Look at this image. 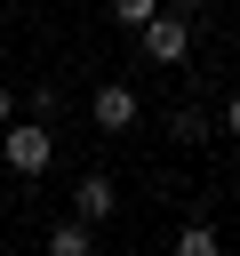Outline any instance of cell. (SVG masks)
I'll use <instances>...</instances> for the list:
<instances>
[{
    "label": "cell",
    "instance_id": "6da1fadb",
    "mask_svg": "<svg viewBox=\"0 0 240 256\" xmlns=\"http://www.w3.org/2000/svg\"><path fill=\"white\" fill-rule=\"evenodd\" d=\"M200 8H208V0H160V16L136 32L144 56H152V64H184V56H192V32H200Z\"/></svg>",
    "mask_w": 240,
    "mask_h": 256
},
{
    "label": "cell",
    "instance_id": "7a4b0ae2",
    "mask_svg": "<svg viewBox=\"0 0 240 256\" xmlns=\"http://www.w3.org/2000/svg\"><path fill=\"white\" fill-rule=\"evenodd\" d=\"M0 160H8L16 176H40V168L56 160V128H48V120H8V128H0Z\"/></svg>",
    "mask_w": 240,
    "mask_h": 256
},
{
    "label": "cell",
    "instance_id": "3957f363",
    "mask_svg": "<svg viewBox=\"0 0 240 256\" xmlns=\"http://www.w3.org/2000/svg\"><path fill=\"white\" fill-rule=\"evenodd\" d=\"M88 120H96L104 136H128V128H136V88H128V80H104V88L88 96Z\"/></svg>",
    "mask_w": 240,
    "mask_h": 256
},
{
    "label": "cell",
    "instance_id": "277c9868",
    "mask_svg": "<svg viewBox=\"0 0 240 256\" xmlns=\"http://www.w3.org/2000/svg\"><path fill=\"white\" fill-rule=\"evenodd\" d=\"M112 208H120V192H112V176H104V168H88V176L72 184V216H88V224H104Z\"/></svg>",
    "mask_w": 240,
    "mask_h": 256
},
{
    "label": "cell",
    "instance_id": "5b68a950",
    "mask_svg": "<svg viewBox=\"0 0 240 256\" xmlns=\"http://www.w3.org/2000/svg\"><path fill=\"white\" fill-rule=\"evenodd\" d=\"M48 256H96V224L88 216H56L48 224Z\"/></svg>",
    "mask_w": 240,
    "mask_h": 256
},
{
    "label": "cell",
    "instance_id": "8992f818",
    "mask_svg": "<svg viewBox=\"0 0 240 256\" xmlns=\"http://www.w3.org/2000/svg\"><path fill=\"white\" fill-rule=\"evenodd\" d=\"M168 136H176V144H200V136H208L200 104H176V112H168Z\"/></svg>",
    "mask_w": 240,
    "mask_h": 256
},
{
    "label": "cell",
    "instance_id": "52a82bcc",
    "mask_svg": "<svg viewBox=\"0 0 240 256\" xmlns=\"http://www.w3.org/2000/svg\"><path fill=\"white\" fill-rule=\"evenodd\" d=\"M152 16H160V0H112V24L120 32H144Z\"/></svg>",
    "mask_w": 240,
    "mask_h": 256
},
{
    "label": "cell",
    "instance_id": "ba28073f",
    "mask_svg": "<svg viewBox=\"0 0 240 256\" xmlns=\"http://www.w3.org/2000/svg\"><path fill=\"white\" fill-rule=\"evenodd\" d=\"M176 248H184V256H216L224 240H216V224H184V232H176Z\"/></svg>",
    "mask_w": 240,
    "mask_h": 256
},
{
    "label": "cell",
    "instance_id": "9c48e42d",
    "mask_svg": "<svg viewBox=\"0 0 240 256\" xmlns=\"http://www.w3.org/2000/svg\"><path fill=\"white\" fill-rule=\"evenodd\" d=\"M24 104H32V120H56V104H64V96H56V80H40V88H32Z\"/></svg>",
    "mask_w": 240,
    "mask_h": 256
},
{
    "label": "cell",
    "instance_id": "30bf717a",
    "mask_svg": "<svg viewBox=\"0 0 240 256\" xmlns=\"http://www.w3.org/2000/svg\"><path fill=\"white\" fill-rule=\"evenodd\" d=\"M8 120H16V88L0 80V128H8Z\"/></svg>",
    "mask_w": 240,
    "mask_h": 256
},
{
    "label": "cell",
    "instance_id": "8fae6325",
    "mask_svg": "<svg viewBox=\"0 0 240 256\" xmlns=\"http://www.w3.org/2000/svg\"><path fill=\"white\" fill-rule=\"evenodd\" d=\"M224 128H232V136H240V96H232V104H224Z\"/></svg>",
    "mask_w": 240,
    "mask_h": 256
}]
</instances>
